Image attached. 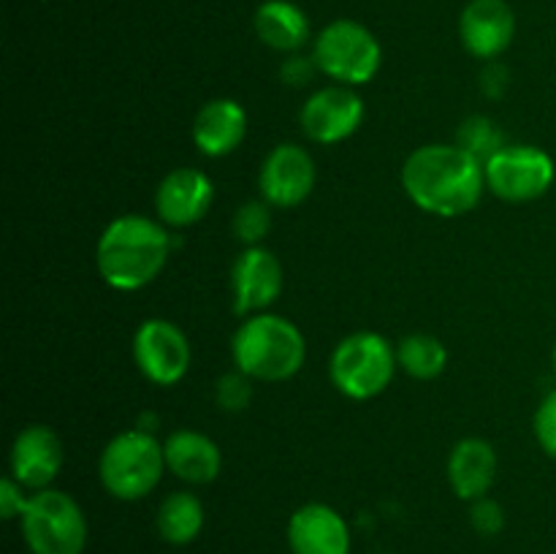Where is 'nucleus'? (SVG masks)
Instances as JSON below:
<instances>
[{
	"label": "nucleus",
	"instance_id": "1",
	"mask_svg": "<svg viewBox=\"0 0 556 554\" xmlns=\"http://www.w3.org/2000/svg\"><path fill=\"white\" fill-rule=\"evenodd\" d=\"M402 188L421 212L462 217L476 210L486 188L481 158L462 144H424L402 166Z\"/></svg>",
	"mask_w": 556,
	"mask_h": 554
},
{
	"label": "nucleus",
	"instance_id": "2",
	"mask_svg": "<svg viewBox=\"0 0 556 554\" xmlns=\"http://www.w3.org/2000/svg\"><path fill=\"white\" fill-rule=\"evenodd\" d=\"M172 255V234L147 215H119L101 231L96 244L98 275L109 288L134 293L161 277Z\"/></svg>",
	"mask_w": 556,
	"mask_h": 554
},
{
	"label": "nucleus",
	"instance_id": "3",
	"mask_svg": "<svg viewBox=\"0 0 556 554\" xmlns=\"http://www.w3.org/2000/svg\"><path fill=\"white\" fill-rule=\"evenodd\" d=\"M231 356L239 373L261 383H282L307 362V340L291 318L277 313L250 315L231 337Z\"/></svg>",
	"mask_w": 556,
	"mask_h": 554
},
{
	"label": "nucleus",
	"instance_id": "4",
	"mask_svg": "<svg viewBox=\"0 0 556 554\" xmlns=\"http://www.w3.org/2000/svg\"><path fill=\"white\" fill-rule=\"evenodd\" d=\"M166 470L163 443L141 427L114 435L98 459L101 487L123 503H136L155 492Z\"/></svg>",
	"mask_w": 556,
	"mask_h": 554
},
{
	"label": "nucleus",
	"instance_id": "5",
	"mask_svg": "<svg viewBox=\"0 0 556 554\" xmlns=\"http://www.w3.org/2000/svg\"><path fill=\"white\" fill-rule=\"evenodd\" d=\"M396 348L378 331H353L337 342L329 362L331 383L348 400H375L394 380Z\"/></svg>",
	"mask_w": 556,
	"mask_h": 554
},
{
	"label": "nucleus",
	"instance_id": "6",
	"mask_svg": "<svg viewBox=\"0 0 556 554\" xmlns=\"http://www.w3.org/2000/svg\"><path fill=\"white\" fill-rule=\"evenodd\" d=\"M313 60L334 85L362 87L378 76L383 47L362 22L334 20L315 36Z\"/></svg>",
	"mask_w": 556,
	"mask_h": 554
},
{
	"label": "nucleus",
	"instance_id": "7",
	"mask_svg": "<svg viewBox=\"0 0 556 554\" xmlns=\"http://www.w3.org/2000/svg\"><path fill=\"white\" fill-rule=\"evenodd\" d=\"M20 525L33 554H81L87 546L85 511L63 489L33 492Z\"/></svg>",
	"mask_w": 556,
	"mask_h": 554
},
{
	"label": "nucleus",
	"instance_id": "8",
	"mask_svg": "<svg viewBox=\"0 0 556 554\" xmlns=\"http://www.w3.org/2000/svg\"><path fill=\"white\" fill-rule=\"evenodd\" d=\"M486 188L510 204L535 201L552 190L556 163L535 144H505L486 163Z\"/></svg>",
	"mask_w": 556,
	"mask_h": 554
},
{
	"label": "nucleus",
	"instance_id": "9",
	"mask_svg": "<svg viewBox=\"0 0 556 554\" xmlns=\"http://www.w3.org/2000/svg\"><path fill=\"white\" fill-rule=\"evenodd\" d=\"M130 348H134V362L139 373L163 389L177 386L193 362L188 335L168 318L141 320Z\"/></svg>",
	"mask_w": 556,
	"mask_h": 554
},
{
	"label": "nucleus",
	"instance_id": "10",
	"mask_svg": "<svg viewBox=\"0 0 556 554\" xmlns=\"http://www.w3.org/2000/svg\"><path fill=\"white\" fill-rule=\"evenodd\" d=\"M364 114H367V106L356 87L326 85L304 101L302 112H299V125L309 141L331 147L351 139L362 128Z\"/></svg>",
	"mask_w": 556,
	"mask_h": 554
},
{
	"label": "nucleus",
	"instance_id": "11",
	"mask_svg": "<svg viewBox=\"0 0 556 554\" xmlns=\"http://www.w3.org/2000/svg\"><path fill=\"white\" fill-rule=\"evenodd\" d=\"M286 272L282 261L264 244L244 248L231 266V297L233 313L250 318V315L266 313L280 299Z\"/></svg>",
	"mask_w": 556,
	"mask_h": 554
},
{
	"label": "nucleus",
	"instance_id": "12",
	"mask_svg": "<svg viewBox=\"0 0 556 554\" xmlns=\"http://www.w3.org/2000/svg\"><path fill=\"white\" fill-rule=\"evenodd\" d=\"M315 179H318V172H315L313 155L296 141H286V144H277L264 158L258 188L269 206L293 210V206L304 204L309 199Z\"/></svg>",
	"mask_w": 556,
	"mask_h": 554
},
{
	"label": "nucleus",
	"instance_id": "13",
	"mask_svg": "<svg viewBox=\"0 0 556 554\" xmlns=\"http://www.w3.org/2000/svg\"><path fill=\"white\" fill-rule=\"evenodd\" d=\"M9 465L11 478H16L27 492L52 489L54 478L65 465L63 440L47 424H27L11 443Z\"/></svg>",
	"mask_w": 556,
	"mask_h": 554
},
{
	"label": "nucleus",
	"instance_id": "14",
	"mask_svg": "<svg viewBox=\"0 0 556 554\" xmlns=\"http://www.w3.org/2000/svg\"><path fill=\"white\" fill-rule=\"evenodd\" d=\"M215 204V182L199 168H174L155 190L157 221L168 228H188L204 221Z\"/></svg>",
	"mask_w": 556,
	"mask_h": 554
},
{
	"label": "nucleus",
	"instance_id": "15",
	"mask_svg": "<svg viewBox=\"0 0 556 554\" xmlns=\"http://www.w3.org/2000/svg\"><path fill=\"white\" fill-rule=\"evenodd\" d=\"M516 14L505 0H470L459 16V38L478 60H497L514 43Z\"/></svg>",
	"mask_w": 556,
	"mask_h": 554
},
{
	"label": "nucleus",
	"instance_id": "16",
	"mask_svg": "<svg viewBox=\"0 0 556 554\" xmlns=\"http://www.w3.org/2000/svg\"><path fill=\"white\" fill-rule=\"evenodd\" d=\"M288 546L293 554H351V527L326 503H307L288 519Z\"/></svg>",
	"mask_w": 556,
	"mask_h": 554
},
{
	"label": "nucleus",
	"instance_id": "17",
	"mask_svg": "<svg viewBox=\"0 0 556 554\" xmlns=\"http://www.w3.org/2000/svg\"><path fill=\"white\" fill-rule=\"evenodd\" d=\"M190 134L201 155L226 158L237 152L248 136V112L233 98H212L195 112Z\"/></svg>",
	"mask_w": 556,
	"mask_h": 554
},
{
	"label": "nucleus",
	"instance_id": "18",
	"mask_svg": "<svg viewBox=\"0 0 556 554\" xmlns=\"http://www.w3.org/2000/svg\"><path fill=\"white\" fill-rule=\"evenodd\" d=\"M163 454H166L168 473H174L179 481L193 483V487L212 483L223 470L220 445L199 429H174L163 440Z\"/></svg>",
	"mask_w": 556,
	"mask_h": 554
},
{
	"label": "nucleus",
	"instance_id": "19",
	"mask_svg": "<svg viewBox=\"0 0 556 554\" xmlns=\"http://www.w3.org/2000/svg\"><path fill=\"white\" fill-rule=\"evenodd\" d=\"M448 483L459 500H481L492 492L500 473L497 451L483 438H465L448 454Z\"/></svg>",
	"mask_w": 556,
	"mask_h": 554
},
{
	"label": "nucleus",
	"instance_id": "20",
	"mask_svg": "<svg viewBox=\"0 0 556 554\" xmlns=\"http://www.w3.org/2000/svg\"><path fill=\"white\" fill-rule=\"evenodd\" d=\"M255 33L275 52L296 54L309 41V20L291 0H266L255 11Z\"/></svg>",
	"mask_w": 556,
	"mask_h": 554
},
{
	"label": "nucleus",
	"instance_id": "21",
	"mask_svg": "<svg viewBox=\"0 0 556 554\" xmlns=\"http://www.w3.org/2000/svg\"><path fill=\"white\" fill-rule=\"evenodd\" d=\"M204 503L195 498L188 489H179L163 498V503L157 505L155 514V527L157 536L163 538L172 546H188L204 530Z\"/></svg>",
	"mask_w": 556,
	"mask_h": 554
},
{
	"label": "nucleus",
	"instance_id": "22",
	"mask_svg": "<svg viewBox=\"0 0 556 554\" xmlns=\"http://www.w3.org/2000/svg\"><path fill=\"white\" fill-rule=\"evenodd\" d=\"M396 362L405 375L416 380H434L445 373L448 367V348L443 340L427 331H416V335L402 337L396 345Z\"/></svg>",
	"mask_w": 556,
	"mask_h": 554
},
{
	"label": "nucleus",
	"instance_id": "23",
	"mask_svg": "<svg viewBox=\"0 0 556 554\" xmlns=\"http://www.w3.org/2000/svg\"><path fill=\"white\" fill-rule=\"evenodd\" d=\"M233 237L244 244V248H253V244H264V239L271 231V212L266 201H244L237 212H233Z\"/></svg>",
	"mask_w": 556,
	"mask_h": 554
},
{
	"label": "nucleus",
	"instance_id": "24",
	"mask_svg": "<svg viewBox=\"0 0 556 554\" xmlns=\"http://www.w3.org/2000/svg\"><path fill=\"white\" fill-rule=\"evenodd\" d=\"M456 144H462L465 150H470L472 155L481 158V161L486 163L494 152L503 150L505 139H503V134H500L497 125H494V119L470 117L465 125H462V134H459V141H456Z\"/></svg>",
	"mask_w": 556,
	"mask_h": 554
},
{
	"label": "nucleus",
	"instance_id": "25",
	"mask_svg": "<svg viewBox=\"0 0 556 554\" xmlns=\"http://www.w3.org/2000/svg\"><path fill=\"white\" fill-rule=\"evenodd\" d=\"M215 402L226 413L248 411L250 402H253V378H248V375L239 373V369L226 373L215 383Z\"/></svg>",
	"mask_w": 556,
	"mask_h": 554
},
{
	"label": "nucleus",
	"instance_id": "26",
	"mask_svg": "<svg viewBox=\"0 0 556 554\" xmlns=\"http://www.w3.org/2000/svg\"><path fill=\"white\" fill-rule=\"evenodd\" d=\"M532 429H535V440L543 449V454L556 459V389L548 391L541 400V405H538Z\"/></svg>",
	"mask_w": 556,
	"mask_h": 554
},
{
	"label": "nucleus",
	"instance_id": "27",
	"mask_svg": "<svg viewBox=\"0 0 556 554\" xmlns=\"http://www.w3.org/2000/svg\"><path fill=\"white\" fill-rule=\"evenodd\" d=\"M470 525L472 530L481 532V536H497L505 527V511L497 500L486 498L472 500L470 503Z\"/></svg>",
	"mask_w": 556,
	"mask_h": 554
},
{
	"label": "nucleus",
	"instance_id": "28",
	"mask_svg": "<svg viewBox=\"0 0 556 554\" xmlns=\"http://www.w3.org/2000/svg\"><path fill=\"white\" fill-rule=\"evenodd\" d=\"M27 503H30L27 489L22 487L16 478L5 476L3 481H0V516H3V519H22Z\"/></svg>",
	"mask_w": 556,
	"mask_h": 554
},
{
	"label": "nucleus",
	"instance_id": "29",
	"mask_svg": "<svg viewBox=\"0 0 556 554\" xmlns=\"http://www.w3.org/2000/svg\"><path fill=\"white\" fill-rule=\"evenodd\" d=\"M318 71L313 58H302V54H293L291 60H286L280 68V76L288 81V85L299 87V85H307L313 79V74Z\"/></svg>",
	"mask_w": 556,
	"mask_h": 554
},
{
	"label": "nucleus",
	"instance_id": "30",
	"mask_svg": "<svg viewBox=\"0 0 556 554\" xmlns=\"http://www.w3.org/2000/svg\"><path fill=\"white\" fill-rule=\"evenodd\" d=\"M481 87L486 90V96H492V98L503 96L505 87H508V68L492 60V63H489V68H483Z\"/></svg>",
	"mask_w": 556,
	"mask_h": 554
},
{
	"label": "nucleus",
	"instance_id": "31",
	"mask_svg": "<svg viewBox=\"0 0 556 554\" xmlns=\"http://www.w3.org/2000/svg\"><path fill=\"white\" fill-rule=\"evenodd\" d=\"M552 364H554V373H556V345H554V353H552Z\"/></svg>",
	"mask_w": 556,
	"mask_h": 554
}]
</instances>
